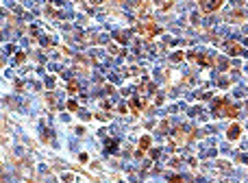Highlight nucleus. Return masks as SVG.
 <instances>
[{"instance_id": "f03ea898", "label": "nucleus", "mask_w": 248, "mask_h": 183, "mask_svg": "<svg viewBox=\"0 0 248 183\" xmlns=\"http://www.w3.org/2000/svg\"><path fill=\"white\" fill-rule=\"evenodd\" d=\"M157 7L159 9H170L172 7V0H157Z\"/></svg>"}, {"instance_id": "f257e3e1", "label": "nucleus", "mask_w": 248, "mask_h": 183, "mask_svg": "<svg viewBox=\"0 0 248 183\" xmlns=\"http://www.w3.org/2000/svg\"><path fill=\"white\" fill-rule=\"evenodd\" d=\"M200 5H203L205 11H213V9H218L222 5V0H200Z\"/></svg>"}, {"instance_id": "7ed1b4c3", "label": "nucleus", "mask_w": 248, "mask_h": 183, "mask_svg": "<svg viewBox=\"0 0 248 183\" xmlns=\"http://www.w3.org/2000/svg\"><path fill=\"white\" fill-rule=\"evenodd\" d=\"M237 131H239V129H237V127H233V129H231V137H237Z\"/></svg>"}]
</instances>
